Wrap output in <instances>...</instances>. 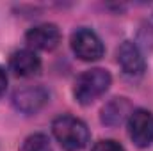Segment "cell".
<instances>
[{
  "label": "cell",
  "mask_w": 153,
  "mask_h": 151,
  "mask_svg": "<svg viewBox=\"0 0 153 151\" xmlns=\"http://www.w3.org/2000/svg\"><path fill=\"white\" fill-rule=\"evenodd\" d=\"M52 133L57 142L68 151H78L89 142V128L87 124L75 115L64 114L59 115L52 123Z\"/></svg>",
  "instance_id": "1"
},
{
  "label": "cell",
  "mask_w": 153,
  "mask_h": 151,
  "mask_svg": "<svg viewBox=\"0 0 153 151\" xmlns=\"http://www.w3.org/2000/svg\"><path fill=\"white\" fill-rule=\"evenodd\" d=\"M111 82H112V76L107 70L103 68L87 70L75 80L73 96L76 98L78 103L89 105L107 93V89L111 87Z\"/></svg>",
  "instance_id": "2"
},
{
  "label": "cell",
  "mask_w": 153,
  "mask_h": 151,
  "mask_svg": "<svg viewBox=\"0 0 153 151\" xmlns=\"http://www.w3.org/2000/svg\"><path fill=\"white\" fill-rule=\"evenodd\" d=\"M70 44H71V50L76 57L82 61H87V62L98 61L105 53V46H103L102 39L91 29H76L71 34Z\"/></svg>",
  "instance_id": "3"
},
{
  "label": "cell",
  "mask_w": 153,
  "mask_h": 151,
  "mask_svg": "<svg viewBox=\"0 0 153 151\" xmlns=\"http://www.w3.org/2000/svg\"><path fill=\"white\" fill-rule=\"evenodd\" d=\"M128 135L139 148L153 144V114L146 109L132 110L128 117Z\"/></svg>",
  "instance_id": "4"
},
{
  "label": "cell",
  "mask_w": 153,
  "mask_h": 151,
  "mask_svg": "<svg viewBox=\"0 0 153 151\" xmlns=\"http://www.w3.org/2000/svg\"><path fill=\"white\" fill-rule=\"evenodd\" d=\"M48 101V91L41 85H30L18 89L13 94V105L16 110L23 114H34L43 109Z\"/></svg>",
  "instance_id": "5"
},
{
  "label": "cell",
  "mask_w": 153,
  "mask_h": 151,
  "mask_svg": "<svg viewBox=\"0 0 153 151\" xmlns=\"http://www.w3.org/2000/svg\"><path fill=\"white\" fill-rule=\"evenodd\" d=\"M25 41L30 48L48 52V50H53L61 43V30L53 23H41V25L32 27L25 34Z\"/></svg>",
  "instance_id": "6"
},
{
  "label": "cell",
  "mask_w": 153,
  "mask_h": 151,
  "mask_svg": "<svg viewBox=\"0 0 153 151\" xmlns=\"http://www.w3.org/2000/svg\"><path fill=\"white\" fill-rule=\"evenodd\" d=\"M117 62L123 68V71L130 76H141L146 70V62L144 57L141 53V50L137 48L135 43L132 41H123L117 48Z\"/></svg>",
  "instance_id": "7"
},
{
  "label": "cell",
  "mask_w": 153,
  "mask_h": 151,
  "mask_svg": "<svg viewBox=\"0 0 153 151\" xmlns=\"http://www.w3.org/2000/svg\"><path fill=\"white\" fill-rule=\"evenodd\" d=\"M9 66H11V71L16 76L29 78V76H34L39 73V70H41V59L32 50L25 48V50H18V52H14L11 55Z\"/></svg>",
  "instance_id": "8"
},
{
  "label": "cell",
  "mask_w": 153,
  "mask_h": 151,
  "mask_svg": "<svg viewBox=\"0 0 153 151\" xmlns=\"http://www.w3.org/2000/svg\"><path fill=\"white\" fill-rule=\"evenodd\" d=\"M128 114H132V107H130L128 100L126 98H114L102 109V123H105L109 126H117L126 119Z\"/></svg>",
  "instance_id": "9"
},
{
  "label": "cell",
  "mask_w": 153,
  "mask_h": 151,
  "mask_svg": "<svg viewBox=\"0 0 153 151\" xmlns=\"http://www.w3.org/2000/svg\"><path fill=\"white\" fill-rule=\"evenodd\" d=\"M22 151H52V146L45 133H34L25 139Z\"/></svg>",
  "instance_id": "10"
},
{
  "label": "cell",
  "mask_w": 153,
  "mask_h": 151,
  "mask_svg": "<svg viewBox=\"0 0 153 151\" xmlns=\"http://www.w3.org/2000/svg\"><path fill=\"white\" fill-rule=\"evenodd\" d=\"M91 151H125V148H123L119 142L112 141V139H105V141L96 142Z\"/></svg>",
  "instance_id": "11"
},
{
  "label": "cell",
  "mask_w": 153,
  "mask_h": 151,
  "mask_svg": "<svg viewBox=\"0 0 153 151\" xmlns=\"http://www.w3.org/2000/svg\"><path fill=\"white\" fill-rule=\"evenodd\" d=\"M5 87H7V75H5L4 68H0V96L5 93Z\"/></svg>",
  "instance_id": "12"
}]
</instances>
